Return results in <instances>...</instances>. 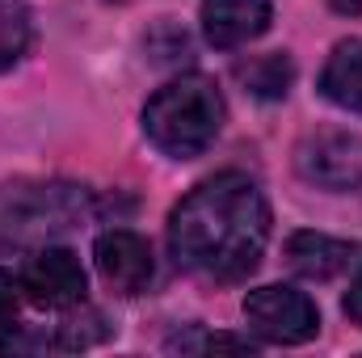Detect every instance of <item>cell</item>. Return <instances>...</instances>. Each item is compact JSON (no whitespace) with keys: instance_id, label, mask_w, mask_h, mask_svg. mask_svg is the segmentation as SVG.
<instances>
[{"instance_id":"cell-1","label":"cell","mask_w":362,"mask_h":358,"mask_svg":"<svg viewBox=\"0 0 362 358\" xmlns=\"http://www.w3.org/2000/svg\"><path fill=\"white\" fill-rule=\"evenodd\" d=\"M270 241V202L249 173H215L194 185L169 215V253L181 270L240 282L262 266Z\"/></svg>"},{"instance_id":"cell-2","label":"cell","mask_w":362,"mask_h":358,"mask_svg":"<svg viewBox=\"0 0 362 358\" xmlns=\"http://www.w3.org/2000/svg\"><path fill=\"white\" fill-rule=\"evenodd\" d=\"M223 93L206 76H177L156 89L144 105V135L169 161L202 156L223 131Z\"/></svg>"},{"instance_id":"cell-3","label":"cell","mask_w":362,"mask_h":358,"mask_svg":"<svg viewBox=\"0 0 362 358\" xmlns=\"http://www.w3.org/2000/svg\"><path fill=\"white\" fill-rule=\"evenodd\" d=\"M245 321L249 329L274 342V346H303L320 333V312L316 304L295 291V287H257L245 295Z\"/></svg>"},{"instance_id":"cell-4","label":"cell","mask_w":362,"mask_h":358,"mask_svg":"<svg viewBox=\"0 0 362 358\" xmlns=\"http://www.w3.org/2000/svg\"><path fill=\"white\" fill-rule=\"evenodd\" d=\"M295 169L308 185L320 190H358L362 185V135L341 127L308 131L295 148Z\"/></svg>"},{"instance_id":"cell-5","label":"cell","mask_w":362,"mask_h":358,"mask_svg":"<svg viewBox=\"0 0 362 358\" xmlns=\"http://www.w3.org/2000/svg\"><path fill=\"white\" fill-rule=\"evenodd\" d=\"M21 291H25L30 304L51 308V312H64V308L85 304L89 278H85V266H81V258L72 249L47 245V249H38L25 262V270H21Z\"/></svg>"},{"instance_id":"cell-6","label":"cell","mask_w":362,"mask_h":358,"mask_svg":"<svg viewBox=\"0 0 362 358\" xmlns=\"http://www.w3.org/2000/svg\"><path fill=\"white\" fill-rule=\"evenodd\" d=\"M81 211H85V194H76L72 185H34V190L8 194L4 224L17 236H51V232L72 228Z\"/></svg>"},{"instance_id":"cell-7","label":"cell","mask_w":362,"mask_h":358,"mask_svg":"<svg viewBox=\"0 0 362 358\" xmlns=\"http://www.w3.org/2000/svg\"><path fill=\"white\" fill-rule=\"evenodd\" d=\"M93 258H97V270L101 278L118 291V295H139L148 282H152V249L139 232L131 228H110L97 236L93 245Z\"/></svg>"},{"instance_id":"cell-8","label":"cell","mask_w":362,"mask_h":358,"mask_svg":"<svg viewBox=\"0 0 362 358\" xmlns=\"http://www.w3.org/2000/svg\"><path fill=\"white\" fill-rule=\"evenodd\" d=\"M270 0H202V34L211 47L232 51L270 30Z\"/></svg>"},{"instance_id":"cell-9","label":"cell","mask_w":362,"mask_h":358,"mask_svg":"<svg viewBox=\"0 0 362 358\" xmlns=\"http://www.w3.org/2000/svg\"><path fill=\"white\" fill-rule=\"evenodd\" d=\"M354 258H358V245L325 236V232H295L286 241V266L312 282H329V278L346 274Z\"/></svg>"},{"instance_id":"cell-10","label":"cell","mask_w":362,"mask_h":358,"mask_svg":"<svg viewBox=\"0 0 362 358\" xmlns=\"http://www.w3.org/2000/svg\"><path fill=\"white\" fill-rule=\"evenodd\" d=\"M320 93L350 110V114H362V38H341L320 72Z\"/></svg>"},{"instance_id":"cell-11","label":"cell","mask_w":362,"mask_h":358,"mask_svg":"<svg viewBox=\"0 0 362 358\" xmlns=\"http://www.w3.org/2000/svg\"><path fill=\"white\" fill-rule=\"evenodd\" d=\"M34 38V17L25 0H0V72L25 59Z\"/></svg>"},{"instance_id":"cell-12","label":"cell","mask_w":362,"mask_h":358,"mask_svg":"<svg viewBox=\"0 0 362 358\" xmlns=\"http://www.w3.org/2000/svg\"><path fill=\"white\" fill-rule=\"evenodd\" d=\"M291 76H295V68H291V59H286V55H266V59H253L249 68H240V81L257 93V97H266V101L286 97Z\"/></svg>"},{"instance_id":"cell-13","label":"cell","mask_w":362,"mask_h":358,"mask_svg":"<svg viewBox=\"0 0 362 358\" xmlns=\"http://www.w3.org/2000/svg\"><path fill=\"white\" fill-rule=\"evenodd\" d=\"M17 312H21V278L0 270V350L17 346Z\"/></svg>"},{"instance_id":"cell-14","label":"cell","mask_w":362,"mask_h":358,"mask_svg":"<svg viewBox=\"0 0 362 358\" xmlns=\"http://www.w3.org/2000/svg\"><path fill=\"white\" fill-rule=\"evenodd\" d=\"M173 350H253L249 337H223V333H194V337H177Z\"/></svg>"},{"instance_id":"cell-15","label":"cell","mask_w":362,"mask_h":358,"mask_svg":"<svg viewBox=\"0 0 362 358\" xmlns=\"http://www.w3.org/2000/svg\"><path fill=\"white\" fill-rule=\"evenodd\" d=\"M341 308H346V316L362 329V274L350 282V291H346V304H341Z\"/></svg>"},{"instance_id":"cell-16","label":"cell","mask_w":362,"mask_h":358,"mask_svg":"<svg viewBox=\"0 0 362 358\" xmlns=\"http://www.w3.org/2000/svg\"><path fill=\"white\" fill-rule=\"evenodd\" d=\"M333 8H341V13H358L362 0H333Z\"/></svg>"},{"instance_id":"cell-17","label":"cell","mask_w":362,"mask_h":358,"mask_svg":"<svg viewBox=\"0 0 362 358\" xmlns=\"http://www.w3.org/2000/svg\"><path fill=\"white\" fill-rule=\"evenodd\" d=\"M110 4H131V0H110Z\"/></svg>"}]
</instances>
